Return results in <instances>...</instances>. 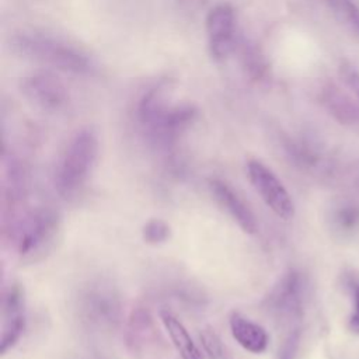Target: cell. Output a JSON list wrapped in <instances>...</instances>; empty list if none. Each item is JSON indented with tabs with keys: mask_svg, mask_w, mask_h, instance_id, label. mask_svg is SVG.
Masks as SVG:
<instances>
[{
	"mask_svg": "<svg viewBox=\"0 0 359 359\" xmlns=\"http://www.w3.org/2000/svg\"><path fill=\"white\" fill-rule=\"evenodd\" d=\"M209 189L217 205L229 213V216L238 224V227L244 233H257V219L250 206L237 194V191H234L226 181L219 178H212L209 181Z\"/></svg>",
	"mask_w": 359,
	"mask_h": 359,
	"instance_id": "obj_9",
	"label": "cell"
},
{
	"mask_svg": "<svg viewBox=\"0 0 359 359\" xmlns=\"http://www.w3.org/2000/svg\"><path fill=\"white\" fill-rule=\"evenodd\" d=\"M60 229V219L57 212L50 208L35 210L21 231L18 241V252L25 259H35L42 257L53 245Z\"/></svg>",
	"mask_w": 359,
	"mask_h": 359,
	"instance_id": "obj_4",
	"label": "cell"
},
{
	"mask_svg": "<svg viewBox=\"0 0 359 359\" xmlns=\"http://www.w3.org/2000/svg\"><path fill=\"white\" fill-rule=\"evenodd\" d=\"M170 81L164 80L157 83L143 94L137 107V116L142 125H144L149 129V132L154 130L170 111Z\"/></svg>",
	"mask_w": 359,
	"mask_h": 359,
	"instance_id": "obj_10",
	"label": "cell"
},
{
	"mask_svg": "<svg viewBox=\"0 0 359 359\" xmlns=\"http://www.w3.org/2000/svg\"><path fill=\"white\" fill-rule=\"evenodd\" d=\"M156 327L147 307L139 306L132 310L125 327V341L133 353H142L154 342Z\"/></svg>",
	"mask_w": 359,
	"mask_h": 359,
	"instance_id": "obj_12",
	"label": "cell"
},
{
	"mask_svg": "<svg viewBox=\"0 0 359 359\" xmlns=\"http://www.w3.org/2000/svg\"><path fill=\"white\" fill-rule=\"evenodd\" d=\"M79 316L97 331L115 330L122 318V300L118 289L108 280H93L79 294Z\"/></svg>",
	"mask_w": 359,
	"mask_h": 359,
	"instance_id": "obj_3",
	"label": "cell"
},
{
	"mask_svg": "<svg viewBox=\"0 0 359 359\" xmlns=\"http://www.w3.org/2000/svg\"><path fill=\"white\" fill-rule=\"evenodd\" d=\"M334 220L339 229L345 231L353 230L359 226V208L352 205L342 206L335 212Z\"/></svg>",
	"mask_w": 359,
	"mask_h": 359,
	"instance_id": "obj_20",
	"label": "cell"
},
{
	"mask_svg": "<svg viewBox=\"0 0 359 359\" xmlns=\"http://www.w3.org/2000/svg\"><path fill=\"white\" fill-rule=\"evenodd\" d=\"M199 341H201V345H202L205 353L210 359H230L226 345L223 344V341L220 339V337L217 335V332L213 328L206 327V328L201 330Z\"/></svg>",
	"mask_w": 359,
	"mask_h": 359,
	"instance_id": "obj_16",
	"label": "cell"
},
{
	"mask_svg": "<svg viewBox=\"0 0 359 359\" xmlns=\"http://www.w3.org/2000/svg\"><path fill=\"white\" fill-rule=\"evenodd\" d=\"M321 102L327 111L341 123H352L359 119V108L337 86L327 84L321 91Z\"/></svg>",
	"mask_w": 359,
	"mask_h": 359,
	"instance_id": "obj_14",
	"label": "cell"
},
{
	"mask_svg": "<svg viewBox=\"0 0 359 359\" xmlns=\"http://www.w3.org/2000/svg\"><path fill=\"white\" fill-rule=\"evenodd\" d=\"M20 91L35 107L49 112L62 109L67 102L65 84L48 72H36L24 76L20 80Z\"/></svg>",
	"mask_w": 359,
	"mask_h": 359,
	"instance_id": "obj_8",
	"label": "cell"
},
{
	"mask_svg": "<svg viewBox=\"0 0 359 359\" xmlns=\"http://www.w3.org/2000/svg\"><path fill=\"white\" fill-rule=\"evenodd\" d=\"M331 8L338 20L359 38V6L353 0H338Z\"/></svg>",
	"mask_w": 359,
	"mask_h": 359,
	"instance_id": "obj_17",
	"label": "cell"
},
{
	"mask_svg": "<svg viewBox=\"0 0 359 359\" xmlns=\"http://www.w3.org/2000/svg\"><path fill=\"white\" fill-rule=\"evenodd\" d=\"M3 330L0 338V353L4 355L15 346L25 330V314H14L3 317Z\"/></svg>",
	"mask_w": 359,
	"mask_h": 359,
	"instance_id": "obj_15",
	"label": "cell"
},
{
	"mask_svg": "<svg viewBox=\"0 0 359 359\" xmlns=\"http://www.w3.org/2000/svg\"><path fill=\"white\" fill-rule=\"evenodd\" d=\"M97 157V135L91 129H81L66 146L55 171V188L63 199L72 201L80 195L90 178Z\"/></svg>",
	"mask_w": 359,
	"mask_h": 359,
	"instance_id": "obj_2",
	"label": "cell"
},
{
	"mask_svg": "<svg viewBox=\"0 0 359 359\" xmlns=\"http://www.w3.org/2000/svg\"><path fill=\"white\" fill-rule=\"evenodd\" d=\"M323 1H324V3H327V4H328V7L331 8V7H332L338 0H323Z\"/></svg>",
	"mask_w": 359,
	"mask_h": 359,
	"instance_id": "obj_25",
	"label": "cell"
},
{
	"mask_svg": "<svg viewBox=\"0 0 359 359\" xmlns=\"http://www.w3.org/2000/svg\"><path fill=\"white\" fill-rule=\"evenodd\" d=\"M10 43L18 55L48 63L66 73L88 76L95 69L93 59L84 50L52 35L21 32L14 35Z\"/></svg>",
	"mask_w": 359,
	"mask_h": 359,
	"instance_id": "obj_1",
	"label": "cell"
},
{
	"mask_svg": "<svg viewBox=\"0 0 359 359\" xmlns=\"http://www.w3.org/2000/svg\"><path fill=\"white\" fill-rule=\"evenodd\" d=\"M304 282L302 275L290 269L273 285L264 304L279 321L290 323L299 320L303 313Z\"/></svg>",
	"mask_w": 359,
	"mask_h": 359,
	"instance_id": "obj_6",
	"label": "cell"
},
{
	"mask_svg": "<svg viewBox=\"0 0 359 359\" xmlns=\"http://www.w3.org/2000/svg\"><path fill=\"white\" fill-rule=\"evenodd\" d=\"M349 328L359 334V283L353 289V310L349 317Z\"/></svg>",
	"mask_w": 359,
	"mask_h": 359,
	"instance_id": "obj_23",
	"label": "cell"
},
{
	"mask_svg": "<svg viewBox=\"0 0 359 359\" xmlns=\"http://www.w3.org/2000/svg\"><path fill=\"white\" fill-rule=\"evenodd\" d=\"M160 320L181 359H203V353L191 338L185 325L178 320L174 313L168 310H161Z\"/></svg>",
	"mask_w": 359,
	"mask_h": 359,
	"instance_id": "obj_13",
	"label": "cell"
},
{
	"mask_svg": "<svg viewBox=\"0 0 359 359\" xmlns=\"http://www.w3.org/2000/svg\"><path fill=\"white\" fill-rule=\"evenodd\" d=\"M184 7L187 8H191V10H196L199 8L201 6H203V1L205 0H178Z\"/></svg>",
	"mask_w": 359,
	"mask_h": 359,
	"instance_id": "obj_24",
	"label": "cell"
},
{
	"mask_svg": "<svg viewBox=\"0 0 359 359\" xmlns=\"http://www.w3.org/2000/svg\"><path fill=\"white\" fill-rule=\"evenodd\" d=\"M299 342H300V330L294 327L283 339L278 352V359H296Z\"/></svg>",
	"mask_w": 359,
	"mask_h": 359,
	"instance_id": "obj_22",
	"label": "cell"
},
{
	"mask_svg": "<svg viewBox=\"0 0 359 359\" xmlns=\"http://www.w3.org/2000/svg\"><path fill=\"white\" fill-rule=\"evenodd\" d=\"M247 175L265 205L282 220H290L294 216V203L276 174L259 160L247 163Z\"/></svg>",
	"mask_w": 359,
	"mask_h": 359,
	"instance_id": "obj_5",
	"label": "cell"
},
{
	"mask_svg": "<svg viewBox=\"0 0 359 359\" xmlns=\"http://www.w3.org/2000/svg\"><path fill=\"white\" fill-rule=\"evenodd\" d=\"M142 237L144 243L158 245L168 241L171 237V227L163 219H150L142 229Z\"/></svg>",
	"mask_w": 359,
	"mask_h": 359,
	"instance_id": "obj_19",
	"label": "cell"
},
{
	"mask_svg": "<svg viewBox=\"0 0 359 359\" xmlns=\"http://www.w3.org/2000/svg\"><path fill=\"white\" fill-rule=\"evenodd\" d=\"M243 66L254 80H262L268 72V66L262 53L255 46H244L243 49Z\"/></svg>",
	"mask_w": 359,
	"mask_h": 359,
	"instance_id": "obj_18",
	"label": "cell"
},
{
	"mask_svg": "<svg viewBox=\"0 0 359 359\" xmlns=\"http://www.w3.org/2000/svg\"><path fill=\"white\" fill-rule=\"evenodd\" d=\"M339 77L341 80L345 83V86L356 95V98L359 100V70L349 62L344 60L339 65L338 69Z\"/></svg>",
	"mask_w": 359,
	"mask_h": 359,
	"instance_id": "obj_21",
	"label": "cell"
},
{
	"mask_svg": "<svg viewBox=\"0 0 359 359\" xmlns=\"http://www.w3.org/2000/svg\"><path fill=\"white\" fill-rule=\"evenodd\" d=\"M209 53L215 60H224L236 48V13L227 3L212 7L205 20Z\"/></svg>",
	"mask_w": 359,
	"mask_h": 359,
	"instance_id": "obj_7",
	"label": "cell"
},
{
	"mask_svg": "<svg viewBox=\"0 0 359 359\" xmlns=\"http://www.w3.org/2000/svg\"><path fill=\"white\" fill-rule=\"evenodd\" d=\"M229 325L233 338L243 349L258 355L268 348L269 337L266 330L241 313L233 311L229 318Z\"/></svg>",
	"mask_w": 359,
	"mask_h": 359,
	"instance_id": "obj_11",
	"label": "cell"
}]
</instances>
